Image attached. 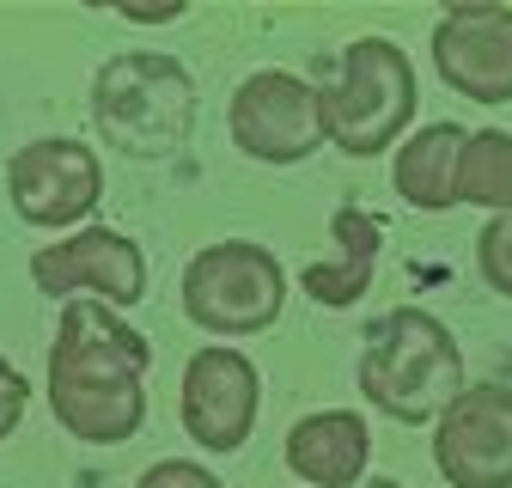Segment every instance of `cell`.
Returning <instances> with one entry per match:
<instances>
[{
	"mask_svg": "<svg viewBox=\"0 0 512 488\" xmlns=\"http://www.w3.org/2000/svg\"><path fill=\"white\" fill-rule=\"evenodd\" d=\"M226 129H232V147L256 165H305L330 147V129H324V92L311 80L287 74V68H256L232 86V104H226Z\"/></svg>",
	"mask_w": 512,
	"mask_h": 488,
	"instance_id": "8992f818",
	"label": "cell"
},
{
	"mask_svg": "<svg viewBox=\"0 0 512 488\" xmlns=\"http://www.w3.org/2000/svg\"><path fill=\"white\" fill-rule=\"evenodd\" d=\"M476 275L488 293L512 299V214H494L476 238Z\"/></svg>",
	"mask_w": 512,
	"mask_h": 488,
	"instance_id": "2e32d148",
	"label": "cell"
},
{
	"mask_svg": "<svg viewBox=\"0 0 512 488\" xmlns=\"http://www.w3.org/2000/svg\"><path fill=\"white\" fill-rule=\"evenodd\" d=\"M92 129L122 159L165 165L196 135V80L165 49H122L92 74Z\"/></svg>",
	"mask_w": 512,
	"mask_h": 488,
	"instance_id": "3957f363",
	"label": "cell"
},
{
	"mask_svg": "<svg viewBox=\"0 0 512 488\" xmlns=\"http://www.w3.org/2000/svg\"><path fill=\"white\" fill-rule=\"evenodd\" d=\"M25 409H31V379L19 373L7 354H0V440H13V434H19Z\"/></svg>",
	"mask_w": 512,
	"mask_h": 488,
	"instance_id": "ac0fdd59",
	"label": "cell"
},
{
	"mask_svg": "<svg viewBox=\"0 0 512 488\" xmlns=\"http://www.w3.org/2000/svg\"><path fill=\"white\" fill-rule=\"evenodd\" d=\"M147 366H153V342L122 312L98 299L61 305L49 366H43V397L55 427L80 446L135 440L147 421Z\"/></svg>",
	"mask_w": 512,
	"mask_h": 488,
	"instance_id": "6da1fadb",
	"label": "cell"
},
{
	"mask_svg": "<svg viewBox=\"0 0 512 488\" xmlns=\"http://www.w3.org/2000/svg\"><path fill=\"white\" fill-rule=\"evenodd\" d=\"M7 196H13V214L37 232H80L104 202L98 147H86L74 135L25 141L7 159Z\"/></svg>",
	"mask_w": 512,
	"mask_h": 488,
	"instance_id": "52a82bcc",
	"label": "cell"
},
{
	"mask_svg": "<svg viewBox=\"0 0 512 488\" xmlns=\"http://www.w3.org/2000/svg\"><path fill=\"white\" fill-rule=\"evenodd\" d=\"M415 122V61L391 37H354L342 49V68L324 86V129L330 147L348 159H378L384 147H403Z\"/></svg>",
	"mask_w": 512,
	"mask_h": 488,
	"instance_id": "277c9868",
	"label": "cell"
},
{
	"mask_svg": "<svg viewBox=\"0 0 512 488\" xmlns=\"http://www.w3.org/2000/svg\"><path fill=\"white\" fill-rule=\"evenodd\" d=\"M458 208L512 214V129H470L464 165H458Z\"/></svg>",
	"mask_w": 512,
	"mask_h": 488,
	"instance_id": "9a60e30c",
	"label": "cell"
},
{
	"mask_svg": "<svg viewBox=\"0 0 512 488\" xmlns=\"http://www.w3.org/2000/svg\"><path fill=\"white\" fill-rule=\"evenodd\" d=\"M281 458L305 488H360L372 464V427L360 409H311L287 427Z\"/></svg>",
	"mask_w": 512,
	"mask_h": 488,
	"instance_id": "7c38bea8",
	"label": "cell"
},
{
	"mask_svg": "<svg viewBox=\"0 0 512 488\" xmlns=\"http://www.w3.org/2000/svg\"><path fill=\"white\" fill-rule=\"evenodd\" d=\"M433 74L470 104H512V7L452 0L433 25Z\"/></svg>",
	"mask_w": 512,
	"mask_h": 488,
	"instance_id": "30bf717a",
	"label": "cell"
},
{
	"mask_svg": "<svg viewBox=\"0 0 512 488\" xmlns=\"http://www.w3.org/2000/svg\"><path fill=\"white\" fill-rule=\"evenodd\" d=\"M256 415H263V373H256V360L244 348L208 342L189 354L177 421L202 452H238L256 434Z\"/></svg>",
	"mask_w": 512,
	"mask_h": 488,
	"instance_id": "9c48e42d",
	"label": "cell"
},
{
	"mask_svg": "<svg viewBox=\"0 0 512 488\" xmlns=\"http://www.w3.org/2000/svg\"><path fill=\"white\" fill-rule=\"evenodd\" d=\"M177 299H183V318L202 336L244 342V336H263V330L281 324V312H287V269H281V257L269 251V244L220 238V244H202V251L183 263Z\"/></svg>",
	"mask_w": 512,
	"mask_h": 488,
	"instance_id": "5b68a950",
	"label": "cell"
},
{
	"mask_svg": "<svg viewBox=\"0 0 512 488\" xmlns=\"http://www.w3.org/2000/svg\"><path fill=\"white\" fill-rule=\"evenodd\" d=\"M366 488H403V482H391V476H378V482H366Z\"/></svg>",
	"mask_w": 512,
	"mask_h": 488,
	"instance_id": "d6986e66",
	"label": "cell"
},
{
	"mask_svg": "<svg viewBox=\"0 0 512 488\" xmlns=\"http://www.w3.org/2000/svg\"><path fill=\"white\" fill-rule=\"evenodd\" d=\"M470 129L464 122H421L391 159V183L415 214H452L458 208V165H464Z\"/></svg>",
	"mask_w": 512,
	"mask_h": 488,
	"instance_id": "5bb4252c",
	"label": "cell"
},
{
	"mask_svg": "<svg viewBox=\"0 0 512 488\" xmlns=\"http://www.w3.org/2000/svg\"><path fill=\"white\" fill-rule=\"evenodd\" d=\"M445 488H512V385H470L433 421Z\"/></svg>",
	"mask_w": 512,
	"mask_h": 488,
	"instance_id": "8fae6325",
	"label": "cell"
},
{
	"mask_svg": "<svg viewBox=\"0 0 512 488\" xmlns=\"http://www.w3.org/2000/svg\"><path fill=\"white\" fill-rule=\"evenodd\" d=\"M31 281H37V293H49L61 305L98 299L110 312H122V305L147 299V257H141V244L128 232L92 220V226L55 238V244H37L31 251Z\"/></svg>",
	"mask_w": 512,
	"mask_h": 488,
	"instance_id": "ba28073f",
	"label": "cell"
},
{
	"mask_svg": "<svg viewBox=\"0 0 512 488\" xmlns=\"http://www.w3.org/2000/svg\"><path fill=\"white\" fill-rule=\"evenodd\" d=\"M354 379H360V397L397 427H433L470 391L458 336L421 305H391L366 324Z\"/></svg>",
	"mask_w": 512,
	"mask_h": 488,
	"instance_id": "7a4b0ae2",
	"label": "cell"
},
{
	"mask_svg": "<svg viewBox=\"0 0 512 488\" xmlns=\"http://www.w3.org/2000/svg\"><path fill=\"white\" fill-rule=\"evenodd\" d=\"M135 488H226L208 464H189V458H159V464H147L141 470V482Z\"/></svg>",
	"mask_w": 512,
	"mask_h": 488,
	"instance_id": "e0dca14e",
	"label": "cell"
},
{
	"mask_svg": "<svg viewBox=\"0 0 512 488\" xmlns=\"http://www.w3.org/2000/svg\"><path fill=\"white\" fill-rule=\"evenodd\" d=\"M330 257H317L299 269V293L324 312H348L360 293H372V275H378V251H384V220L360 202H342L330 214Z\"/></svg>",
	"mask_w": 512,
	"mask_h": 488,
	"instance_id": "4fadbf2b",
	"label": "cell"
}]
</instances>
